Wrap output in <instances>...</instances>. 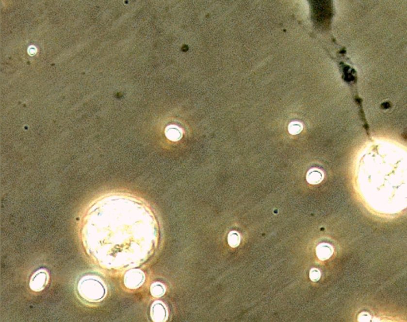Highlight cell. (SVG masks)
<instances>
[{"instance_id": "obj_4", "label": "cell", "mask_w": 407, "mask_h": 322, "mask_svg": "<svg viewBox=\"0 0 407 322\" xmlns=\"http://www.w3.org/2000/svg\"><path fill=\"white\" fill-rule=\"evenodd\" d=\"M145 281V275L142 271L139 269H132L128 271L124 277V284L129 289H137Z\"/></svg>"}, {"instance_id": "obj_7", "label": "cell", "mask_w": 407, "mask_h": 322, "mask_svg": "<svg viewBox=\"0 0 407 322\" xmlns=\"http://www.w3.org/2000/svg\"><path fill=\"white\" fill-rule=\"evenodd\" d=\"M332 253H333V248L331 245L322 243L317 246V256L321 260H326L330 258Z\"/></svg>"}, {"instance_id": "obj_5", "label": "cell", "mask_w": 407, "mask_h": 322, "mask_svg": "<svg viewBox=\"0 0 407 322\" xmlns=\"http://www.w3.org/2000/svg\"><path fill=\"white\" fill-rule=\"evenodd\" d=\"M49 281V274L46 270H39L31 278L30 287L33 291H41L47 287Z\"/></svg>"}, {"instance_id": "obj_9", "label": "cell", "mask_w": 407, "mask_h": 322, "mask_svg": "<svg viewBox=\"0 0 407 322\" xmlns=\"http://www.w3.org/2000/svg\"><path fill=\"white\" fill-rule=\"evenodd\" d=\"M150 293L155 298H160L165 294V286L161 283H154L150 287Z\"/></svg>"}, {"instance_id": "obj_6", "label": "cell", "mask_w": 407, "mask_h": 322, "mask_svg": "<svg viewBox=\"0 0 407 322\" xmlns=\"http://www.w3.org/2000/svg\"><path fill=\"white\" fill-rule=\"evenodd\" d=\"M152 320L154 322H162L167 320L168 311L164 303L157 301L152 305L150 309Z\"/></svg>"}, {"instance_id": "obj_12", "label": "cell", "mask_w": 407, "mask_h": 322, "mask_svg": "<svg viewBox=\"0 0 407 322\" xmlns=\"http://www.w3.org/2000/svg\"><path fill=\"white\" fill-rule=\"evenodd\" d=\"M240 243V234L236 232H231L228 235V243L231 247H236Z\"/></svg>"}, {"instance_id": "obj_13", "label": "cell", "mask_w": 407, "mask_h": 322, "mask_svg": "<svg viewBox=\"0 0 407 322\" xmlns=\"http://www.w3.org/2000/svg\"><path fill=\"white\" fill-rule=\"evenodd\" d=\"M309 278L313 282H317V281L319 280L321 278V272H320L319 270L314 269V268L311 270L310 273H309Z\"/></svg>"}, {"instance_id": "obj_8", "label": "cell", "mask_w": 407, "mask_h": 322, "mask_svg": "<svg viewBox=\"0 0 407 322\" xmlns=\"http://www.w3.org/2000/svg\"><path fill=\"white\" fill-rule=\"evenodd\" d=\"M306 178H307V181L309 183L312 184V185H317L323 180L324 174L322 170H318V169H312L307 173Z\"/></svg>"}, {"instance_id": "obj_10", "label": "cell", "mask_w": 407, "mask_h": 322, "mask_svg": "<svg viewBox=\"0 0 407 322\" xmlns=\"http://www.w3.org/2000/svg\"><path fill=\"white\" fill-rule=\"evenodd\" d=\"M168 138L172 141H178L182 137V130L177 127H170L166 131Z\"/></svg>"}, {"instance_id": "obj_3", "label": "cell", "mask_w": 407, "mask_h": 322, "mask_svg": "<svg viewBox=\"0 0 407 322\" xmlns=\"http://www.w3.org/2000/svg\"><path fill=\"white\" fill-rule=\"evenodd\" d=\"M78 292L82 298L88 303H98L106 296L104 282L96 276H84L78 283Z\"/></svg>"}, {"instance_id": "obj_2", "label": "cell", "mask_w": 407, "mask_h": 322, "mask_svg": "<svg viewBox=\"0 0 407 322\" xmlns=\"http://www.w3.org/2000/svg\"><path fill=\"white\" fill-rule=\"evenodd\" d=\"M356 184L363 201L381 214L407 209V148L389 139H375L361 150Z\"/></svg>"}, {"instance_id": "obj_11", "label": "cell", "mask_w": 407, "mask_h": 322, "mask_svg": "<svg viewBox=\"0 0 407 322\" xmlns=\"http://www.w3.org/2000/svg\"><path fill=\"white\" fill-rule=\"evenodd\" d=\"M302 129H303V126L302 124H300L299 122H292L289 124L288 130L291 135H298L302 132Z\"/></svg>"}, {"instance_id": "obj_1", "label": "cell", "mask_w": 407, "mask_h": 322, "mask_svg": "<svg viewBox=\"0 0 407 322\" xmlns=\"http://www.w3.org/2000/svg\"><path fill=\"white\" fill-rule=\"evenodd\" d=\"M88 254L104 268L127 269L147 260L157 243V225L145 205L109 196L93 205L82 232Z\"/></svg>"}]
</instances>
